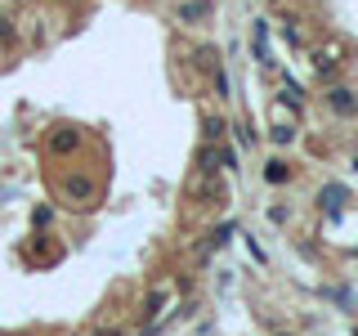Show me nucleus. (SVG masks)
<instances>
[{
	"label": "nucleus",
	"mask_w": 358,
	"mask_h": 336,
	"mask_svg": "<svg viewBox=\"0 0 358 336\" xmlns=\"http://www.w3.org/2000/svg\"><path fill=\"white\" fill-rule=\"evenodd\" d=\"M327 104H331L336 112H345V117H354V112H358V94H354L350 85H336L331 94H327Z\"/></svg>",
	"instance_id": "f257e3e1"
},
{
	"label": "nucleus",
	"mask_w": 358,
	"mask_h": 336,
	"mask_svg": "<svg viewBox=\"0 0 358 336\" xmlns=\"http://www.w3.org/2000/svg\"><path fill=\"white\" fill-rule=\"evenodd\" d=\"M50 148H54V153H76V148H81V134H76L72 126H63V130L50 134Z\"/></svg>",
	"instance_id": "f03ea898"
},
{
	"label": "nucleus",
	"mask_w": 358,
	"mask_h": 336,
	"mask_svg": "<svg viewBox=\"0 0 358 336\" xmlns=\"http://www.w3.org/2000/svg\"><path fill=\"white\" fill-rule=\"evenodd\" d=\"M63 193L76 197V202H85V197H94V184H90V179H81V175H67V179H63Z\"/></svg>",
	"instance_id": "7ed1b4c3"
},
{
	"label": "nucleus",
	"mask_w": 358,
	"mask_h": 336,
	"mask_svg": "<svg viewBox=\"0 0 358 336\" xmlns=\"http://www.w3.org/2000/svg\"><path fill=\"white\" fill-rule=\"evenodd\" d=\"M255 59H268V22L255 18Z\"/></svg>",
	"instance_id": "20e7f679"
},
{
	"label": "nucleus",
	"mask_w": 358,
	"mask_h": 336,
	"mask_svg": "<svg viewBox=\"0 0 358 336\" xmlns=\"http://www.w3.org/2000/svg\"><path fill=\"white\" fill-rule=\"evenodd\" d=\"M287 175H291L287 162H268V166H264V179H268V184H287Z\"/></svg>",
	"instance_id": "39448f33"
},
{
	"label": "nucleus",
	"mask_w": 358,
	"mask_h": 336,
	"mask_svg": "<svg viewBox=\"0 0 358 336\" xmlns=\"http://www.w3.org/2000/svg\"><path fill=\"white\" fill-rule=\"evenodd\" d=\"M162 305H166V287H157L152 296H148V305H143V318H157V314H162Z\"/></svg>",
	"instance_id": "423d86ee"
},
{
	"label": "nucleus",
	"mask_w": 358,
	"mask_h": 336,
	"mask_svg": "<svg viewBox=\"0 0 358 336\" xmlns=\"http://www.w3.org/2000/svg\"><path fill=\"white\" fill-rule=\"evenodd\" d=\"M201 134H206V144H215L224 134V121L220 117H201Z\"/></svg>",
	"instance_id": "0eeeda50"
},
{
	"label": "nucleus",
	"mask_w": 358,
	"mask_h": 336,
	"mask_svg": "<svg viewBox=\"0 0 358 336\" xmlns=\"http://www.w3.org/2000/svg\"><path fill=\"white\" fill-rule=\"evenodd\" d=\"M201 9H206V5H179V18H184V22H197Z\"/></svg>",
	"instance_id": "6e6552de"
},
{
	"label": "nucleus",
	"mask_w": 358,
	"mask_h": 336,
	"mask_svg": "<svg viewBox=\"0 0 358 336\" xmlns=\"http://www.w3.org/2000/svg\"><path fill=\"white\" fill-rule=\"evenodd\" d=\"M341 188H327V193H322V206H327V211H336V206H341Z\"/></svg>",
	"instance_id": "1a4fd4ad"
},
{
	"label": "nucleus",
	"mask_w": 358,
	"mask_h": 336,
	"mask_svg": "<svg viewBox=\"0 0 358 336\" xmlns=\"http://www.w3.org/2000/svg\"><path fill=\"white\" fill-rule=\"evenodd\" d=\"M291 139H296V130H291V126H273V144H291Z\"/></svg>",
	"instance_id": "9d476101"
},
{
	"label": "nucleus",
	"mask_w": 358,
	"mask_h": 336,
	"mask_svg": "<svg viewBox=\"0 0 358 336\" xmlns=\"http://www.w3.org/2000/svg\"><path fill=\"white\" fill-rule=\"evenodd\" d=\"M233 134H238V144H242V148H251V144H255V139H251V130H246V126H233Z\"/></svg>",
	"instance_id": "9b49d317"
},
{
	"label": "nucleus",
	"mask_w": 358,
	"mask_h": 336,
	"mask_svg": "<svg viewBox=\"0 0 358 336\" xmlns=\"http://www.w3.org/2000/svg\"><path fill=\"white\" fill-rule=\"evenodd\" d=\"M14 41V27H9V18H0V45H9Z\"/></svg>",
	"instance_id": "f8f14e48"
},
{
	"label": "nucleus",
	"mask_w": 358,
	"mask_h": 336,
	"mask_svg": "<svg viewBox=\"0 0 358 336\" xmlns=\"http://www.w3.org/2000/svg\"><path fill=\"white\" fill-rule=\"evenodd\" d=\"M94 336H121V332H112V328H103V332H94Z\"/></svg>",
	"instance_id": "ddd939ff"
},
{
	"label": "nucleus",
	"mask_w": 358,
	"mask_h": 336,
	"mask_svg": "<svg viewBox=\"0 0 358 336\" xmlns=\"http://www.w3.org/2000/svg\"><path fill=\"white\" fill-rule=\"evenodd\" d=\"M197 5H210V0H197Z\"/></svg>",
	"instance_id": "4468645a"
}]
</instances>
